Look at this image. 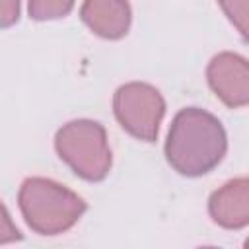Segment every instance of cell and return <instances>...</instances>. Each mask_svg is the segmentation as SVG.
Segmentation results:
<instances>
[{
	"label": "cell",
	"instance_id": "6da1fadb",
	"mask_svg": "<svg viewBox=\"0 0 249 249\" xmlns=\"http://www.w3.org/2000/svg\"><path fill=\"white\" fill-rule=\"evenodd\" d=\"M226 150V130L212 113L185 107L173 117L165 140V158L177 173L204 175L222 161Z\"/></svg>",
	"mask_w": 249,
	"mask_h": 249
},
{
	"label": "cell",
	"instance_id": "7a4b0ae2",
	"mask_svg": "<svg viewBox=\"0 0 249 249\" xmlns=\"http://www.w3.org/2000/svg\"><path fill=\"white\" fill-rule=\"evenodd\" d=\"M18 202L27 226L41 235H58L70 230L86 212L82 196L45 177L25 179L19 187Z\"/></svg>",
	"mask_w": 249,
	"mask_h": 249
},
{
	"label": "cell",
	"instance_id": "3957f363",
	"mask_svg": "<svg viewBox=\"0 0 249 249\" xmlns=\"http://www.w3.org/2000/svg\"><path fill=\"white\" fill-rule=\"evenodd\" d=\"M58 158L82 179L101 181L111 169V148L103 124L76 119L62 124L54 136Z\"/></svg>",
	"mask_w": 249,
	"mask_h": 249
},
{
	"label": "cell",
	"instance_id": "277c9868",
	"mask_svg": "<svg viewBox=\"0 0 249 249\" xmlns=\"http://www.w3.org/2000/svg\"><path fill=\"white\" fill-rule=\"evenodd\" d=\"M113 113L128 134L144 142H154L165 115V101L154 86L128 82L115 91Z\"/></svg>",
	"mask_w": 249,
	"mask_h": 249
},
{
	"label": "cell",
	"instance_id": "5b68a950",
	"mask_svg": "<svg viewBox=\"0 0 249 249\" xmlns=\"http://www.w3.org/2000/svg\"><path fill=\"white\" fill-rule=\"evenodd\" d=\"M206 80L216 97L237 109L249 103V64L241 54L218 53L206 68Z\"/></svg>",
	"mask_w": 249,
	"mask_h": 249
},
{
	"label": "cell",
	"instance_id": "8992f818",
	"mask_svg": "<svg viewBox=\"0 0 249 249\" xmlns=\"http://www.w3.org/2000/svg\"><path fill=\"white\" fill-rule=\"evenodd\" d=\"M210 218L226 230H241L249 224V181L237 177L224 183L208 198Z\"/></svg>",
	"mask_w": 249,
	"mask_h": 249
},
{
	"label": "cell",
	"instance_id": "52a82bcc",
	"mask_svg": "<svg viewBox=\"0 0 249 249\" xmlns=\"http://www.w3.org/2000/svg\"><path fill=\"white\" fill-rule=\"evenodd\" d=\"M82 21L103 39H121L128 33L132 12L126 0H84Z\"/></svg>",
	"mask_w": 249,
	"mask_h": 249
},
{
	"label": "cell",
	"instance_id": "ba28073f",
	"mask_svg": "<svg viewBox=\"0 0 249 249\" xmlns=\"http://www.w3.org/2000/svg\"><path fill=\"white\" fill-rule=\"evenodd\" d=\"M74 2L76 0H29L27 12H29V18L37 21L58 19L72 12Z\"/></svg>",
	"mask_w": 249,
	"mask_h": 249
},
{
	"label": "cell",
	"instance_id": "9c48e42d",
	"mask_svg": "<svg viewBox=\"0 0 249 249\" xmlns=\"http://www.w3.org/2000/svg\"><path fill=\"white\" fill-rule=\"evenodd\" d=\"M228 19L235 25L241 37H247L249 29V0H218Z\"/></svg>",
	"mask_w": 249,
	"mask_h": 249
},
{
	"label": "cell",
	"instance_id": "30bf717a",
	"mask_svg": "<svg viewBox=\"0 0 249 249\" xmlns=\"http://www.w3.org/2000/svg\"><path fill=\"white\" fill-rule=\"evenodd\" d=\"M18 239H21V233L16 228V224L12 222L8 208L0 202V243H12Z\"/></svg>",
	"mask_w": 249,
	"mask_h": 249
},
{
	"label": "cell",
	"instance_id": "8fae6325",
	"mask_svg": "<svg viewBox=\"0 0 249 249\" xmlns=\"http://www.w3.org/2000/svg\"><path fill=\"white\" fill-rule=\"evenodd\" d=\"M21 0H0V29L10 27L19 19Z\"/></svg>",
	"mask_w": 249,
	"mask_h": 249
}]
</instances>
